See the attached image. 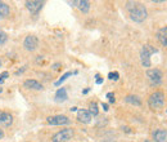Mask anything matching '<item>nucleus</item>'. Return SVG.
Listing matches in <instances>:
<instances>
[{
  "instance_id": "1",
  "label": "nucleus",
  "mask_w": 167,
  "mask_h": 142,
  "mask_svg": "<svg viewBox=\"0 0 167 142\" xmlns=\"http://www.w3.org/2000/svg\"><path fill=\"white\" fill-rule=\"evenodd\" d=\"M126 9H127L129 13H130V18L135 22H143L146 18V16H148L146 8L140 3L129 1L127 4H126Z\"/></svg>"
},
{
  "instance_id": "2",
  "label": "nucleus",
  "mask_w": 167,
  "mask_h": 142,
  "mask_svg": "<svg viewBox=\"0 0 167 142\" xmlns=\"http://www.w3.org/2000/svg\"><path fill=\"white\" fill-rule=\"evenodd\" d=\"M157 48H154L149 44H145V45L141 48V52H140V61H141V65L144 67H150V56L153 53H157Z\"/></svg>"
},
{
  "instance_id": "3",
  "label": "nucleus",
  "mask_w": 167,
  "mask_h": 142,
  "mask_svg": "<svg viewBox=\"0 0 167 142\" xmlns=\"http://www.w3.org/2000/svg\"><path fill=\"white\" fill-rule=\"evenodd\" d=\"M163 103H165V94L160 91L152 93L150 97L148 98V105L152 110H158V109H161L163 106Z\"/></svg>"
},
{
  "instance_id": "4",
  "label": "nucleus",
  "mask_w": 167,
  "mask_h": 142,
  "mask_svg": "<svg viewBox=\"0 0 167 142\" xmlns=\"http://www.w3.org/2000/svg\"><path fill=\"white\" fill-rule=\"evenodd\" d=\"M72 137H73V129L66 128V129L59 131L58 133H55V135L53 136L51 141L53 142H67V141H70Z\"/></svg>"
},
{
  "instance_id": "5",
  "label": "nucleus",
  "mask_w": 167,
  "mask_h": 142,
  "mask_svg": "<svg viewBox=\"0 0 167 142\" xmlns=\"http://www.w3.org/2000/svg\"><path fill=\"white\" fill-rule=\"evenodd\" d=\"M146 78H148L149 83L152 85H158L162 83L163 75H162L161 70H158V68H149V70L146 71Z\"/></svg>"
},
{
  "instance_id": "6",
  "label": "nucleus",
  "mask_w": 167,
  "mask_h": 142,
  "mask_svg": "<svg viewBox=\"0 0 167 142\" xmlns=\"http://www.w3.org/2000/svg\"><path fill=\"white\" fill-rule=\"evenodd\" d=\"M23 47L28 52H34L39 47V39L35 35H28V36H26V39L23 42Z\"/></svg>"
},
{
  "instance_id": "7",
  "label": "nucleus",
  "mask_w": 167,
  "mask_h": 142,
  "mask_svg": "<svg viewBox=\"0 0 167 142\" xmlns=\"http://www.w3.org/2000/svg\"><path fill=\"white\" fill-rule=\"evenodd\" d=\"M48 123L50 125H67L71 123V120L66 115H54L48 117Z\"/></svg>"
},
{
  "instance_id": "8",
  "label": "nucleus",
  "mask_w": 167,
  "mask_h": 142,
  "mask_svg": "<svg viewBox=\"0 0 167 142\" xmlns=\"http://www.w3.org/2000/svg\"><path fill=\"white\" fill-rule=\"evenodd\" d=\"M44 1H39V0H31V1H26V8L28 9L31 14H38L40 9L43 8Z\"/></svg>"
},
{
  "instance_id": "9",
  "label": "nucleus",
  "mask_w": 167,
  "mask_h": 142,
  "mask_svg": "<svg viewBox=\"0 0 167 142\" xmlns=\"http://www.w3.org/2000/svg\"><path fill=\"white\" fill-rule=\"evenodd\" d=\"M13 123V116L9 112L0 111V127H10Z\"/></svg>"
},
{
  "instance_id": "10",
  "label": "nucleus",
  "mask_w": 167,
  "mask_h": 142,
  "mask_svg": "<svg viewBox=\"0 0 167 142\" xmlns=\"http://www.w3.org/2000/svg\"><path fill=\"white\" fill-rule=\"evenodd\" d=\"M77 119L84 124H89L91 121V114L88 110H82V109H81V110L77 111Z\"/></svg>"
},
{
  "instance_id": "11",
  "label": "nucleus",
  "mask_w": 167,
  "mask_h": 142,
  "mask_svg": "<svg viewBox=\"0 0 167 142\" xmlns=\"http://www.w3.org/2000/svg\"><path fill=\"white\" fill-rule=\"evenodd\" d=\"M154 142H167V131L165 129H157L153 132Z\"/></svg>"
},
{
  "instance_id": "12",
  "label": "nucleus",
  "mask_w": 167,
  "mask_h": 142,
  "mask_svg": "<svg viewBox=\"0 0 167 142\" xmlns=\"http://www.w3.org/2000/svg\"><path fill=\"white\" fill-rule=\"evenodd\" d=\"M23 85L28 89H35V91H41L43 89V84H40L38 80H34V79H27L23 83Z\"/></svg>"
},
{
  "instance_id": "13",
  "label": "nucleus",
  "mask_w": 167,
  "mask_h": 142,
  "mask_svg": "<svg viewBox=\"0 0 167 142\" xmlns=\"http://www.w3.org/2000/svg\"><path fill=\"white\" fill-rule=\"evenodd\" d=\"M157 38H158V40H160V43L162 44V45L167 47V26H165V27H162V28L158 30Z\"/></svg>"
},
{
  "instance_id": "14",
  "label": "nucleus",
  "mask_w": 167,
  "mask_h": 142,
  "mask_svg": "<svg viewBox=\"0 0 167 142\" xmlns=\"http://www.w3.org/2000/svg\"><path fill=\"white\" fill-rule=\"evenodd\" d=\"M67 98H68V96H67L66 88H63V87L59 88L55 93V101L57 102H64V101H67Z\"/></svg>"
},
{
  "instance_id": "15",
  "label": "nucleus",
  "mask_w": 167,
  "mask_h": 142,
  "mask_svg": "<svg viewBox=\"0 0 167 142\" xmlns=\"http://www.w3.org/2000/svg\"><path fill=\"white\" fill-rule=\"evenodd\" d=\"M9 5L7 3H3L0 1V19H4L5 17L9 16Z\"/></svg>"
},
{
  "instance_id": "16",
  "label": "nucleus",
  "mask_w": 167,
  "mask_h": 142,
  "mask_svg": "<svg viewBox=\"0 0 167 142\" xmlns=\"http://www.w3.org/2000/svg\"><path fill=\"white\" fill-rule=\"evenodd\" d=\"M125 102L135 105V106H140L141 105V101H140V98L138 96H126L125 97Z\"/></svg>"
},
{
  "instance_id": "17",
  "label": "nucleus",
  "mask_w": 167,
  "mask_h": 142,
  "mask_svg": "<svg viewBox=\"0 0 167 142\" xmlns=\"http://www.w3.org/2000/svg\"><path fill=\"white\" fill-rule=\"evenodd\" d=\"M77 7L82 13H88L89 9H90V3L86 1V0H81V1H77Z\"/></svg>"
},
{
  "instance_id": "18",
  "label": "nucleus",
  "mask_w": 167,
  "mask_h": 142,
  "mask_svg": "<svg viewBox=\"0 0 167 142\" xmlns=\"http://www.w3.org/2000/svg\"><path fill=\"white\" fill-rule=\"evenodd\" d=\"M89 107H90V111H89V112H90L93 116H96L98 114H99V109H98V105L95 102H91Z\"/></svg>"
},
{
  "instance_id": "19",
  "label": "nucleus",
  "mask_w": 167,
  "mask_h": 142,
  "mask_svg": "<svg viewBox=\"0 0 167 142\" xmlns=\"http://www.w3.org/2000/svg\"><path fill=\"white\" fill-rule=\"evenodd\" d=\"M71 75H72V72H66V74H64V75H62V78H60L59 80H57V82L54 83V85H57V87H59V85L62 84V83L64 82V80H67V79L70 78Z\"/></svg>"
},
{
  "instance_id": "20",
  "label": "nucleus",
  "mask_w": 167,
  "mask_h": 142,
  "mask_svg": "<svg viewBox=\"0 0 167 142\" xmlns=\"http://www.w3.org/2000/svg\"><path fill=\"white\" fill-rule=\"evenodd\" d=\"M7 40H8V36L7 34L4 32L1 28H0V45H3V44H5L7 43Z\"/></svg>"
},
{
  "instance_id": "21",
  "label": "nucleus",
  "mask_w": 167,
  "mask_h": 142,
  "mask_svg": "<svg viewBox=\"0 0 167 142\" xmlns=\"http://www.w3.org/2000/svg\"><path fill=\"white\" fill-rule=\"evenodd\" d=\"M108 78L111 79V80H118V78H120V74L118 72H109V75H108Z\"/></svg>"
},
{
  "instance_id": "22",
  "label": "nucleus",
  "mask_w": 167,
  "mask_h": 142,
  "mask_svg": "<svg viewBox=\"0 0 167 142\" xmlns=\"http://www.w3.org/2000/svg\"><path fill=\"white\" fill-rule=\"evenodd\" d=\"M107 98L109 100V102H111V103H113V102H115V94H113V93L112 92H109V93H107Z\"/></svg>"
},
{
  "instance_id": "23",
  "label": "nucleus",
  "mask_w": 167,
  "mask_h": 142,
  "mask_svg": "<svg viewBox=\"0 0 167 142\" xmlns=\"http://www.w3.org/2000/svg\"><path fill=\"white\" fill-rule=\"evenodd\" d=\"M8 76H9V74H8L7 71H4V72H1V74H0V78H1L3 80H5V79L8 78Z\"/></svg>"
},
{
  "instance_id": "24",
  "label": "nucleus",
  "mask_w": 167,
  "mask_h": 142,
  "mask_svg": "<svg viewBox=\"0 0 167 142\" xmlns=\"http://www.w3.org/2000/svg\"><path fill=\"white\" fill-rule=\"evenodd\" d=\"M96 84H103V78H100L99 75H96Z\"/></svg>"
},
{
  "instance_id": "25",
  "label": "nucleus",
  "mask_w": 167,
  "mask_h": 142,
  "mask_svg": "<svg viewBox=\"0 0 167 142\" xmlns=\"http://www.w3.org/2000/svg\"><path fill=\"white\" fill-rule=\"evenodd\" d=\"M102 107H103L104 111H108V105L107 103H103V105H102Z\"/></svg>"
},
{
  "instance_id": "26",
  "label": "nucleus",
  "mask_w": 167,
  "mask_h": 142,
  "mask_svg": "<svg viewBox=\"0 0 167 142\" xmlns=\"http://www.w3.org/2000/svg\"><path fill=\"white\" fill-rule=\"evenodd\" d=\"M59 66H60L59 63H55V65H53V68H54V70H58V68H59Z\"/></svg>"
},
{
  "instance_id": "27",
  "label": "nucleus",
  "mask_w": 167,
  "mask_h": 142,
  "mask_svg": "<svg viewBox=\"0 0 167 142\" xmlns=\"http://www.w3.org/2000/svg\"><path fill=\"white\" fill-rule=\"evenodd\" d=\"M4 137V132H3V129H0V140H1Z\"/></svg>"
},
{
  "instance_id": "28",
  "label": "nucleus",
  "mask_w": 167,
  "mask_h": 142,
  "mask_svg": "<svg viewBox=\"0 0 167 142\" xmlns=\"http://www.w3.org/2000/svg\"><path fill=\"white\" fill-rule=\"evenodd\" d=\"M89 91H90V88H88V89H85V91H84V92H82V93H84V94H86V93H88V92H89Z\"/></svg>"
},
{
  "instance_id": "29",
  "label": "nucleus",
  "mask_w": 167,
  "mask_h": 142,
  "mask_svg": "<svg viewBox=\"0 0 167 142\" xmlns=\"http://www.w3.org/2000/svg\"><path fill=\"white\" fill-rule=\"evenodd\" d=\"M0 66H1V59H0Z\"/></svg>"
},
{
  "instance_id": "30",
  "label": "nucleus",
  "mask_w": 167,
  "mask_h": 142,
  "mask_svg": "<svg viewBox=\"0 0 167 142\" xmlns=\"http://www.w3.org/2000/svg\"><path fill=\"white\" fill-rule=\"evenodd\" d=\"M1 91H3V89H1V88H0V93H1Z\"/></svg>"
}]
</instances>
